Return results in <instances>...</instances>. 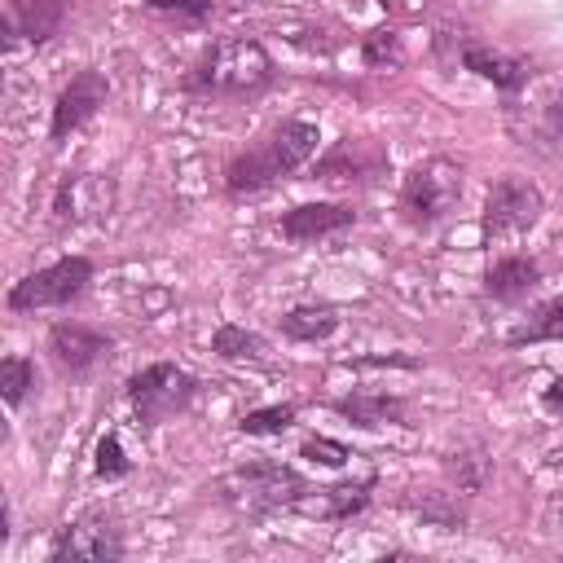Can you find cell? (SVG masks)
<instances>
[{
	"mask_svg": "<svg viewBox=\"0 0 563 563\" xmlns=\"http://www.w3.org/2000/svg\"><path fill=\"white\" fill-rule=\"evenodd\" d=\"M303 457H308V462H321V466H343V462L352 457V449L339 444V440H330V435H317V440L303 444Z\"/></svg>",
	"mask_w": 563,
	"mask_h": 563,
	"instance_id": "23",
	"label": "cell"
},
{
	"mask_svg": "<svg viewBox=\"0 0 563 563\" xmlns=\"http://www.w3.org/2000/svg\"><path fill=\"white\" fill-rule=\"evenodd\" d=\"M365 488L369 484H343V488H330V515H352V510H361L365 506Z\"/></svg>",
	"mask_w": 563,
	"mask_h": 563,
	"instance_id": "26",
	"label": "cell"
},
{
	"mask_svg": "<svg viewBox=\"0 0 563 563\" xmlns=\"http://www.w3.org/2000/svg\"><path fill=\"white\" fill-rule=\"evenodd\" d=\"M92 277V264L84 255H70V260H57L31 277H22L13 290H9V308L13 312H35V308H57V303H70Z\"/></svg>",
	"mask_w": 563,
	"mask_h": 563,
	"instance_id": "5",
	"label": "cell"
},
{
	"mask_svg": "<svg viewBox=\"0 0 563 563\" xmlns=\"http://www.w3.org/2000/svg\"><path fill=\"white\" fill-rule=\"evenodd\" d=\"M449 471H453V479H457L462 493H479L493 466H488V457H484L479 449H471V453H453V457H449Z\"/></svg>",
	"mask_w": 563,
	"mask_h": 563,
	"instance_id": "21",
	"label": "cell"
},
{
	"mask_svg": "<svg viewBox=\"0 0 563 563\" xmlns=\"http://www.w3.org/2000/svg\"><path fill=\"white\" fill-rule=\"evenodd\" d=\"M290 422H295V409L290 405H264V409H251L242 418V431L246 435H282Z\"/></svg>",
	"mask_w": 563,
	"mask_h": 563,
	"instance_id": "22",
	"label": "cell"
},
{
	"mask_svg": "<svg viewBox=\"0 0 563 563\" xmlns=\"http://www.w3.org/2000/svg\"><path fill=\"white\" fill-rule=\"evenodd\" d=\"M31 387H35V365L26 356H4L0 361V396H4V405L18 409Z\"/></svg>",
	"mask_w": 563,
	"mask_h": 563,
	"instance_id": "20",
	"label": "cell"
},
{
	"mask_svg": "<svg viewBox=\"0 0 563 563\" xmlns=\"http://www.w3.org/2000/svg\"><path fill=\"white\" fill-rule=\"evenodd\" d=\"M462 66H466V70H475L479 79H488V84L506 88V92H515V88L528 79V70H523L515 57L488 53V48H479V44H466V48H462Z\"/></svg>",
	"mask_w": 563,
	"mask_h": 563,
	"instance_id": "15",
	"label": "cell"
},
{
	"mask_svg": "<svg viewBox=\"0 0 563 563\" xmlns=\"http://www.w3.org/2000/svg\"><path fill=\"white\" fill-rule=\"evenodd\" d=\"M211 352H220V356H229V361H260L268 347H264L260 334H251V330L224 321V325L211 334Z\"/></svg>",
	"mask_w": 563,
	"mask_h": 563,
	"instance_id": "19",
	"label": "cell"
},
{
	"mask_svg": "<svg viewBox=\"0 0 563 563\" xmlns=\"http://www.w3.org/2000/svg\"><path fill=\"white\" fill-rule=\"evenodd\" d=\"M97 475H106V479L128 475V457H123V449H119V435H106V440L97 444Z\"/></svg>",
	"mask_w": 563,
	"mask_h": 563,
	"instance_id": "24",
	"label": "cell"
},
{
	"mask_svg": "<svg viewBox=\"0 0 563 563\" xmlns=\"http://www.w3.org/2000/svg\"><path fill=\"white\" fill-rule=\"evenodd\" d=\"M545 523H550V528H563V497H554V501L545 506Z\"/></svg>",
	"mask_w": 563,
	"mask_h": 563,
	"instance_id": "29",
	"label": "cell"
},
{
	"mask_svg": "<svg viewBox=\"0 0 563 563\" xmlns=\"http://www.w3.org/2000/svg\"><path fill=\"white\" fill-rule=\"evenodd\" d=\"M352 207H339V202H303L295 211L282 216V233L290 242H312V238H325L334 229H347L352 224Z\"/></svg>",
	"mask_w": 563,
	"mask_h": 563,
	"instance_id": "12",
	"label": "cell"
},
{
	"mask_svg": "<svg viewBox=\"0 0 563 563\" xmlns=\"http://www.w3.org/2000/svg\"><path fill=\"white\" fill-rule=\"evenodd\" d=\"M220 488L238 510H273V506L295 501L303 493V479L282 462H251V466L229 471Z\"/></svg>",
	"mask_w": 563,
	"mask_h": 563,
	"instance_id": "4",
	"label": "cell"
},
{
	"mask_svg": "<svg viewBox=\"0 0 563 563\" xmlns=\"http://www.w3.org/2000/svg\"><path fill=\"white\" fill-rule=\"evenodd\" d=\"M128 396L141 409V418H167L172 409H180L189 400V374L176 369V365H167V361L145 365L141 374H132Z\"/></svg>",
	"mask_w": 563,
	"mask_h": 563,
	"instance_id": "7",
	"label": "cell"
},
{
	"mask_svg": "<svg viewBox=\"0 0 563 563\" xmlns=\"http://www.w3.org/2000/svg\"><path fill=\"white\" fill-rule=\"evenodd\" d=\"M365 62H400V44H396V35L391 31H374L369 35V44H365Z\"/></svg>",
	"mask_w": 563,
	"mask_h": 563,
	"instance_id": "25",
	"label": "cell"
},
{
	"mask_svg": "<svg viewBox=\"0 0 563 563\" xmlns=\"http://www.w3.org/2000/svg\"><path fill=\"white\" fill-rule=\"evenodd\" d=\"M106 101V79L97 75V70H79L66 88H62V97H57V106H53V141H62L66 132H75L97 106Z\"/></svg>",
	"mask_w": 563,
	"mask_h": 563,
	"instance_id": "10",
	"label": "cell"
},
{
	"mask_svg": "<svg viewBox=\"0 0 563 563\" xmlns=\"http://www.w3.org/2000/svg\"><path fill=\"white\" fill-rule=\"evenodd\" d=\"M541 339H563V295L545 299L541 308L528 312L519 330H510V343H541Z\"/></svg>",
	"mask_w": 563,
	"mask_h": 563,
	"instance_id": "18",
	"label": "cell"
},
{
	"mask_svg": "<svg viewBox=\"0 0 563 563\" xmlns=\"http://www.w3.org/2000/svg\"><path fill=\"white\" fill-rule=\"evenodd\" d=\"M273 79V62L255 40H224L198 66L194 84L207 92H255Z\"/></svg>",
	"mask_w": 563,
	"mask_h": 563,
	"instance_id": "2",
	"label": "cell"
},
{
	"mask_svg": "<svg viewBox=\"0 0 563 563\" xmlns=\"http://www.w3.org/2000/svg\"><path fill=\"white\" fill-rule=\"evenodd\" d=\"M110 202H114V185H110L106 176H88V172H84V176H66V180H62L53 211H57L62 220H92V216L110 211Z\"/></svg>",
	"mask_w": 563,
	"mask_h": 563,
	"instance_id": "11",
	"label": "cell"
},
{
	"mask_svg": "<svg viewBox=\"0 0 563 563\" xmlns=\"http://www.w3.org/2000/svg\"><path fill=\"white\" fill-rule=\"evenodd\" d=\"M317 141H321V136H317L312 123H303V119L282 123V128L268 136L264 150H251V154H242V158L229 163V189L242 194V189H264V185H273L277 176L303 167V163L317 154Z\"/></svg>",
	"mask_w": 563,
	"mask_h": 563,
	"instance_id": "1",
	"label": "cell"
},
{
	"mask_svg": "<svg viewBox=\"0 0 563 563\" xmlns=\"http://www.w3.org/2000/svg\"><path fill=\"white\" fill-rule=\"evenodd\" d=\"M537 277H541V273H537L532 260H523V255H506V260H497V264L488 268V295L515 303V299H523V295L537 286Z\"/></svg>",
	"mask_w": 563,
	"mask_h": 563,
	"instance_id": "14",
	"label": "cell"
},
{
	"mask_svg": "<svg viewBox=\"0 0 563 563\" xmlns=\"http://www.w3.org/2000/svg\"><path fill=\"white\" fill-rule=\"evenodd\" d=\"M48 554L57 563L62 559H119L123 554V541H119V532L106 519H79V523H70V528L57 532V541H53Z\"/></svg>",
	"mask_w": 563,
	"mask_h": 563,
	"instance_id": "9",
	"label": "cell"
},
{
	"mask_svg": "<svg viewBox=\"0 0 563 563\" xmlns=\"http://www.w3.org/2000/svg\"><path fill=\"white\" fill-rule=\"evenodd\" d=\"M110 347H114V343H110L101 330H88V325H75V321H62V325L48 330V352H53V361H57L62 369H70V374L92 369L101 356H110Z\"/></svg>",
	"mask_w": 563,
	"mask_h": 563,
	"instance_id": "8",
	"label": "cell"
},
{
	"mask_svg": "<svg viewBox=\"0 0 563 563\" xmlns=\"http://www.w3.org/2000/svg\"><path fill=\"white\" fill-rule=\"evenodd\" d=\"M334 409L343 418H352L356 427H383V422H396L405 413V405L396 396H383V391H352V396L334 400Z\"/></svg>",
	"mask_w": 563,
	"mask_h": 563,
	"instance_id": "16",
	"label": "cell"
},
{
	"mask_svg": "<svg viewBox=\"0 0 563 563\" xmlns=\"http://www.w3.org/2000/svg\"><path fill=\"white\" fill-rule=\"evenodd\" d=\"M154 9H176V13H194V18H202L211 4L207 0H150Z\"/></svg>",
	"mask_w": 563,
	"mask_h": 563,
	"instance_id": "27",
	"label": "cell"
},
{
	"mask_svg": "<svg viewBox=\"0 0 563 563\" xmlns=\"http://www.w3.org/2000/svg\"><path fill=\"white\" fill-rule=\"evenodd\" d=\"M554 466H563V449H554Z\"/></svg>",
	"mask_w": 563,
	"mask_h": 563,
	"instance_id": "31",
	"label": "cell"
},
{
	"mask_svg": "<svg viewBox=\"0 0 563 563\" xmlns=\"http://www.w3.org/2000/svg\"><path fill=\"white\" fill-rule=\"evenodd\" d=\"M550 409H563V378H554L550 387H545V396H541Z\"/></svg>",
	"mask_w": 563,
	"mask_h": 563,
	"instance_id": "28",
	"label": "cell"
},
{
	"mask_svg": "<svg viewBox=\"0 0 563 563\" xmlns=\"http://www.w3.org/2000/svg\"><path fill=\"white\" fill-rule=\"evenodd\" d=\"M541 216V194L537 185L519 180V176H501L493 189H488V207H484V220H488V233H528Z\"/></svg>",
	"mask_w": 563,
	"mask_h": 563,
	"instance_id": "6",
	"label": "cell"
},
{
	"mask_svg": "<svg viewBox=\"0 0 563 563\" xmlns=\"http://www.w3.org/2000/svg\"><path fill=\"white\" fill-rule=\"evenodd\" d=\"M66 18V4L62 0H13L9 4V35H22V40H48Z\"/></svg>",
	"mask_w": 563,
	"mask_h": 563,
	"instance_id": "13",
	"label": "cell"
},
{
	"mask_svg": "<svg viewBox=\"0 0 563 563\" xmlns=\"http://www.w3.org/2000/svg\"><path fill=\"white\" fill-rule=\"evenodd\" d=\"M550 128H554V132L563 136V97H559V101L550 106Z\"/></svg>",
	"mask_w": 563,
	"mask_h": 563,
	"instance_id": "30",
	"label": "cell"
},
{
	"mask_svg": "<svg viewBox=\"0 0 563 563\" xmlns=\"http://www.w3.org/2000/svg\"><path fill=\"white\" fill-rule=\"evenodd\" d=\"M282 330L299 343H317V339H330L339 330V312L330 303H303V308H290L282 317Z\"/></svg>",
	"mask_w": 563,
	"mask_h": 563,
	"instance_id": "17",
	"label": "cell"
},
{
	"mask_svg": "<svg viewBox=\"0 0 563 563\" xmlns=\"http://www.w3.org/2000/svg\"><path fill=\"white\" fill-rule=\"evenodd\" d=\"M457 194H462V167L449 163V158H427V163H418L409 172L400 207H405V216L413 224H435V220H444L453 211Z\"/></svg>",
	"mask_w": 563,
	"mask_h": 563,
	"instance_id": "3",
	"label": "cell"
}]
</instances>
